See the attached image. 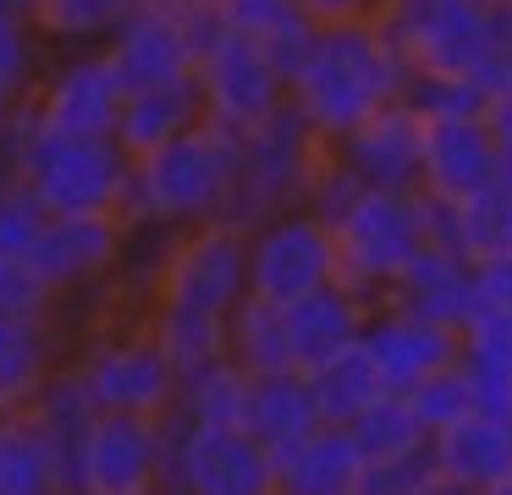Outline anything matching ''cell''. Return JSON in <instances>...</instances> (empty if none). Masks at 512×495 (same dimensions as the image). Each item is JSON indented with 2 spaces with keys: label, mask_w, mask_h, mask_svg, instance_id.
<instances>
[{
  "label": "cell",
  "mask_w": 512,
  "mask_h": 495,
  "mask_svg": "<svg viewBox=\"0 0 512 495\" xmlns=\"http://www.w3.org/2000/svg\"><path fill=\"white\" fill-rule=\"evenodd\" d=\"M413 94V66L380 22L364 28H320L309 55L292 72V110L325 143L347 138L358 121Z\"/></svg>",
  "instance_id": "cell-1"
},
{
  "label": "cell",
  "mask_w": 512,
  "mask_h": 495,
  "mask_svg": "<svg viewBox=\"0 0 512 495\" xmlns=\"http://www.w3.org/2000/svg\"><path fill=\"white\" fill-rule=\"evenodd\" d=\"M237 171H243V138L215 127V121H199L193 132L171 138L166 149L133 160L122 220L127 226H155V231L232 220Z\"/></svg>",
  "instance_id": "cell-2"
},
{
  "label": "cell",
  "mask_w": 512,
  "mask_h": 495,
  "mask_svg": "<svg viewBox=\"0 0 512 495\" xmlns=\"http://www.w3.org/2000/svg\"><path fill=\"white\" fill-rule=\"evenodd\" d=\"M380 28L408 55L413 77H468L507 88V55H501V0H386Z\"/></svg>",
  "instance_id": "cell-3"
},
{
  "label": "cell",
  "mask_w": 512,
  "mask_h": 495,
  "mask_svg": "<svg viewBox=\"0 0 512 495\" xmlns=\"http://www.w3.org/2000/svg\"><path fill=\"white\" fill-rule=\"evenodd\" d=\"M12 171L50 215H122L133 154L116 138H39L6 132Z\"/></svg>",
  "instance_id": "cell-4"
},
{
  "label": "cell",
  "mask_w": 512,
  "mask_h": 495,
  "mask_svg": "<svg viewBox=\"0 0 512 495\" xmlns=\"http://www.w3.org/2000/svg\"><path fill=\"white\" fill-rule=\"evenodd\" d=\"M336 237V270L353 292L369 303L397 286V275L430 248V204L424 193H397V187H364L342 215L331 220Z\"/></svg>",
  "instance_id": "cell-5"
},
{
  "label": "cell",
  "mask_w": 512,
  "mask_h": 495,
  "mask_svg": "<svg viewBox=\"0 0 512 495\" xmlns=\"http://www.w3.org/2000/svg\"><path fill=\"white\" fill-rule=\"evenodd\" d=\"M67 363L100 413H177L182 374L155 341L149 319H100L67 352Z\"/></svg>",
  "instance_id": "cell-6"
},
{
  "label": "cell",
  "mask_w": 512,
  "mask_h": 495,
  "mask_svg": "<svg viewBox=\"0 0 512 495\" xmlns=\"http://www.w3.org/2000/svg\"><path fill=\"white\" fill-rule=\"evenodd\" d=\"M331 165V143L298 116V110H276L265 127L243 132V171H237V198L232 220L254 231L259 220L287 215V209H309L314 182Z\"/></svg>",
  "instance_id": "cell-7"
},
{
  "label": "cell",
  "mask_w": 512,
  "mask_h": 495,
  "mask_svg": "<svg viewBox=\"0 0 512 495\" xmlns=\"http://www.w3.org/2000/svg\"><path fill=\"white\" fill-rule=\"evenodd\" d=\"M177 418L94 413L72 446V495H166Z\"/></svg>",
  "instance_id": "cell-8"
},
{
  "label": "cell",
  "mask_w": 512,
  "mask_h": 495,
  "mask_svg": "<svg viewBox=\"0 0 512 495\" xmlns=\"http://www.w3.org/2000/svg\"><path fill=\"white\" fill-rule=\"evenodd\" d=\"M127 83L116 77L105 50H50L28 105L17 110L12 132L39 138H116Z\"/></svg>",
  "instance_id": "cell-9"
},
{
  "label": "cell",
  "mask_w": 512,
  "mask_h": 495,
  "mask_svg": "<svg viewBox=\"0 0 512 495\" xmlns=\"http://www.w3.org/2000/svg\"><path fill=\"white\" fill-rule=\"evenodd\" d=\"M193 83L204 94V116L226 132H254L265 127L276 110L292 105V83L276 66V55L265 44L243 39V33L221 28L210 44H204L199 66H193Z\"/></svg>",
  "instance_id": "cell-10"
},
{
  "label": "cell",
  "mask_w": 512,
  "mask_h": 495,
  "mask_svg": "<svg viewBox=\"0 0 512 495\" xmlns=\"http://www.w3.org/2000/svg\"><path fill=\"white\" fill-rule=\"evenodd\" d=\"M248 297V226L204 220L171 231L155 275V303H188L210 314H232Z\"/></svg>",
  "instance_id": "cell-11"
},
{
  "label": "cell",
  "mask_w": 512,
  "mask_h": 495,
  "mask_svg": "<svg viewBox=\"0 0 512 495\" xmlns=\"http://www.w3.org/2000/svg\"><path fill=\"white\" fill-rule=\"evenodd\" d=\"M342 281L336 270V237L331 220L314 209H287L248 231V292L270 303H298L320 286Z\"/></svg>",
  "instance_id": "cell-12"
},
{
  "label": "cell",
  "mask_w": 512,
  "mask_h": 495,
  "mask_svg": "<svg viewBox=\"0 0 512 495\" xmlns=\"http://www.w3.org/2000/svg\"><path fill=\"white\" fill-rule=\"evenodd\" d=\"M166 495H270V451L248 429L177 424Z\"/></svg>",
  "instance_id": "cell-13"
},
{
  "label": "cell",
  "mask_w": 512,
  "mask_h": 495,
  "mask_svg": "<svg viewBox=\"0 0 512 495\" xmlns=\"http://www.w3.org/2000/svg\"><path fill=\"white\" fill-rule=\"evenodd\" d=\"M127 253V220L122 215H50L39 248L28 253V264L39 270V281L67 303V297H89L116 275Z\"/></svg>",
  "instance_id": "cell-14"
},
{
  "label": "cell",
  "mask_w": 512,
  "mask_h": 495,
  "mask_svg": "<svg viewBox=\"0 0 512 495\" xmlns=\"http://www.w3.org/2000/svg\"><path fill=\"white\" fill-rule=\"evenodd\" d=\"M496 182H507L496 121L490 116H424V182H419V193L457 204V198H474Z\"/></svg>",
  "instance_id": "cell-15"
},
{
  "label": "cell",
  "mask_w": 512,
  "mask_h": 495,
  "mask_svg": "<svg viewBox=\"0 0 512 495\" xmlns=\"http://www.w3.org/2000/svg\"><path fill=\"white\" fill-rule=\"evenodd\" d=\"M336 160L358 176L364 187H397L413 193L424 182V110L413 99L375 110L369 121H358L347 138L331 143Z\"/></svg>",
  "instance_id": "cell-16"
},
{
  "label": "cell",
  "mask_w": 512,
  "mask_h": 495,
  "mask_svg": "<svg viewBox=\"0 0 512 495\" xmlns=\"http://www.w3.org/2000/svg\"><path fill=\"white\" fill-rule=\"evenodd\" d=\"M364 347L375 358V369L386 374L391 391H413L419 380L463 363V330L457 325H435V319H419L408 308H391V303H375L364 325Z\"/></svg>",
  "instance_id": "cell-17"
},
{
  "label": "cell",
  "mask_w": 512,
  "mask_h": 495,
  "mask_svg": "<svg viewBox=\"0 0 512 495\" xmlns=\"http://www.w3.org/2000/svg\"><path fill=\"white\" fill-rule=\"evenodd\" d=\"M105 55H111L116 77H122L127 94H133V88H155V83H182V77H193V66H199V55H204V39L182 17H171L166 6L144 0V6L122 22V33L105 44Z\"/></svg>",
  "instance_id": "cell-18"
},
{
  "label": "cell",
  "mask_w": 512,
  "mask_h": 495,
  "mask_svg": "<svg viewBox=\"0 0 512 495\" xmlns=\"http://www.w3.org/2000/svg\"><path fill=\"white\" fill-rule=\"evenodd\" d=\"M364 468L369 457L353 429L320 424L292 446L270 451V495H358Z\"/></svg>",
  "instance_id": "cell-19"
},
{
  "label": "cell",
  "mask_w": 512,
  "mask_h": 495,
  "mask_svg": "<svg viewBox=\"0 0 512 495\" xmlns=\"http://www.w3.org/2000/svg\"><path fill=\"white\" fill-rule=\"evenodd\" d=\"M281 308H287L292 363H298L303 374L320 369V363H331L336 352L358 347L369 314H375V303H369L364 292H353L347 281H331V286H320V292L298 297V303H281Z\"/></svg>",
  "instance_id": "cell-20"
},
{
  "label": "cell",
  "mask_w": 512,
  "mask_h": 495,
  "mask_svg": "<svg viewBox=\"0 0 512 495\" xmlns=\"http://www.w3.org/2000/svg\"><path fill=\"white\" fill-rule=\"evenodd\" d=\"M430 451H435L441 479L485 495V490H496V484L512 479V418L474 407V413L457 418L452 429H441V435L430 440Z\"/></svg>",
  "instance_id": "cell-21"
},
{
  "label": "cell",
  "mask_w": 512,
  "mask_h": 495,
  "mask_svg": "<svg viewBox=\"0 0 512 495\" xmlns=\"http://www.w3.org/2000/svg\"><path fill=\"white\" fill-rule=\"evenodd\" d=\"M380 303L408 308V314H419V319H435V325L463 330L468 314H474V259H463L457 248L430 242V248L397 275V286H391Z\"/></svg>",
  "instance_id": "cell-22"
},
{
  "label": "cell",
  "mask_w": 512,
  "mask_h": 495,
  "mask_svg": "<svg viewBox=\"0 0 512 495\" xmlns=\"http://www.w3.org/2000/svg\"><path fill=\"white\" fill-rule=\"evenodd\" d=\"M199 121H210V116H204V94H199L193 77L133 88V94L122 99V116H116V143L138 160V154H155V149H166L171 138L193 132Z\"/></svg>",
  "instance_id": "cell-23"
},
{
  "label": "cell",
  "mask_w": 512,
  "mask_h": 495,
  "mask_svg": "<svg viewBox=\"0 0 512 495\" xmlns=\"http://www.w3.org/2000/svg\"><path fill=\"white\" fill-rule=\"evenodd\" d=\"M0 495H72L67 451L28 413L0 418Z\"/></svg>",
  "instance_id": "cell-24"
},
{
  "label": "cell",
  "mask_w": 512,
  "mask_h": 495,
  "mask_svg": "<svg viewBox=\"0 0 512 495\" xmlns=\"http://www.w3.org/2000/svg\"><path fill=\"white\" fill-rule=\"evenodd\" d=\"M67 363L56 325H28V319H0V418L28 413Z\"/></svg>",
  "instance_id": "cell-25"
},
{
  "label": "cell",
  "mask_w": 512,
  "mask_h": 495,
  "mask_svg": "<svg viewBox=\"0 0 512 495\" xmlns=\"http://www.w3.org/2000/svg\"><path fill=\"white\" fill-rule=\"evenodd\" d=\"M320 396L314 380L303 369H281V374H254V396H248V435L265 451H281L292 440H303L309 429H320Z\"/></svg>",
  "instance_id": "cell-26"
},
{
  "label": "cell",
  "mask_w": 512,
  "mask_h": 495,
  "mask_svg": "<svg viewBox=\"0 0 512 495\" xmlns=\"http://www.w3.org/2000/svg\"><path fill=\"white\" fill-rule=\"evenodd\" d=\"M149 330L166 347V358L177 363V374L232 358V314H210V308H188V303H155L149 308Z\"/></svg>",
  "instance_id": "cell-27"
},
{
  "label": "cell",
  "mask_w": 512,
  "mask_h": 495,
  "mask_svg": "<svg viewBox=\"0 0 512 495\" xmlns=\"http://www.w3.org/2000/svg\"><path fill=\"white\" fill-rule=\"evenodd\" d=\"M248 396H254V374L237 358H221L210 369L182 374L177 391V424H204V429H243L248 424Z\"/></svg>",
  "instance_id": "cell-28"
},
{
  "label": "cell",
  "mask_w": 512,
  "mask_h": 495,
  "mask_svg": "<svg viewBox=\"0 0 512 495\" xmlns=\"http://www.w3.org/2000/svg\"><path fill=\"white\" fill-rule=\"evenodd\" d=\"M221 17L232 33L265 44V50L276 55V66L287 72V83H292V72H298V61L309 55L314 33H320L303 17L298 0H221Z\"/></svg>",
  "instance_id": "cell-29"
},
{
  "label": "cell",
  "mask_w": 512,
  "mask_h": 495,
  "mask_svg": "<svg viewBox=\"0 0 512 495\" xmlns=\"http://www.w3.org/2000/svg\"><path fill=\"white\" fill-rule=\"evenodd\" d=\"M144 0H34V33L50 50H105Z\"/></svg>",
  "instance_id": "cell-30"
},
{
  "label": "cell",
  "mask_w": 512,
  "mask_h": 495,
  "mask_svg": "<svg viewBox=\"0 0 512 495\" xmlns=\"http://www.w3.org/2000/svg\"><path fill=\"white\" fill-rule=\"evenodd\" d=\"M309 380H314V396H320L325 424H342V429H353L380 396H391L386 374L375 369V358H369L364 341L347 347V352H336L331 363H320V369H309Z\"/></svg>",
  "instance_id": "cell-31"
},
{
  "label": "cell",
  "mask_w": 512,
  "mask_h": 495,
  "mask_svg": "<svg viewBox=\"0 0 512 495\" xmlns=\"http://www.w3.org/2000/svg\"><path fill=\"white\" fill-rule=\"evenodd\" d=\"M232 358L243 363L248 374L298 369V363H292V341H287V308L248 292L243 303L232 308Z\"/></svg>",
  "instance_id": "cell-32"
},
{
  "label": "cell",
  "mask_w": 512,
  "mask_h": 495,
  "mask_svg": "<svg viewBox=\"0 0 512 495\" xmlns=\"http://www.w3.org/2000/svg\"><path fill=\"white\" fill-rule=\"evenodd\" d=\"M463 369L485 413L512 418V325H468L463 330Z\"/></svg>",
  "instance_id": "cell-33"
},
{
  "label": "cell",
  "mask_w": 512,
  "mask_h": 495,
  "mask_svg": "<svg viewBox=\"0 0 512 495\" xmlns=\"http://www.w3.org/2000/svg\"><path fill=\"white\" fill-rule=\"evenodd\" d=\"M353 435H358V446H364V457H408V451L430 446V429L419 424L408 396H397V391L380 396V402L353 424Z\"/></svg>",
  "instance_id": "cell-34"
},
{
  "label": "cell",
  "mask_w": 512,
  "mask_h": 495,
  "mask_svg": "<svg viewBox=\"0 0 512 495\" xmlns=\"http://www.w3.org/2000/svg\"><path fill=\"white\" fill-rule=\"evenodd\" d=\"M402 396H408V407L419 413V424L430 429V440L441 435V429H452L457 418H468V413L479 407L474 380H468V369H463V363H452V369L430 374V380H419L413 391H402Z\"/></svg>",
  "instance_id": "cell-35"
},
{
  "label": "cell",
  "mask_w": 512,
  "mask_h": 495,
  "mask_svg": "<svg viewBox=\"0 0 512 495\" xmlns=\"http://www.w3.org/2000/svg\"><path fill=\"white\" fill-rule=\"evenodd\" d=\"M61 297L39 281L28 259H0V319H28V325H56Z\"/></svg>",
  "instance_id": "cell-36"
},
{
  "label": "cell",
  "mask_w": 512,
  "mask_h": 495,
  "mask_svg": "<svg viewBox=\"0 0 512 495\" xmlns=\"http://www.w3.org/2000/svg\"><path fill=\"white\" fill-rule=\"evenodd\" d=\"M45 226H50V209L23 182H12L0 193V259H28L39 248V237H45Z\"/></svg>",
  "instance_id": "cell-37"
},
{
  "label": "cell",
  "mask_w": 512,
  "mask_h": 495,
  "mask_svg": "<svg viewBox=\"0 0 512 495\" xmlns=\"http://www.w3.org/2000/svg\"><path fill=\"white\" fill-rule=\"evenodd\" d=\"M468 325H512V242L474 259V314H468Z\"/></svg>",
  "instance_id": "cell-38"
},
{
  "label": "cell",
  "mask_w": 512,
  "mask_h": 495,
  "mask_svg": "<svg viewBox=\"0 0 512 495\" xmlns=\"http://www.w3.org/2000/svg\"><path fill=\"white\" fill-rule=\"evenodd\" d=\"M435 473H441V468H435V451L430 446L408 451V457H369L358 495H419Z\"/></svg>",
  "instance_id": "cell-39"
},
{
  "label": "cell",
  "mask_w": 512,
  "mask_h": 495,
  "mask_svg": "<svg viewBox=\"0 0 512 495\" xmlns=\"http://www.w3.org/2000/svg\"><path fill=\"white\" fill-rule=\"evenodd\" d=\"M314 28H364L386 17V0H298Z\"/></svg>",
  "instance_id": "cell-40"
},
{
  "label": "cell",
  "mask_w": 512,
  "mask_h": 495,
  "mask_svg": "<svg viewBox=\"0 0 512 495\" xmlns=\"http://www.w3.org/2000/svg\"><path fill=\"white\" fill-rule=\"evenodd\" d=\"M28 94H34V83H23V77H12V72H0V138L12 132V121H17V110L28 105Z\"/></svg>",
  "instance_id": "cell-41"
},
{
  "label": "cell",
  "mask_w": 512,
  "mask_h": 495,
  "mask_svg": "<svg viewBox=\"0 0 512 495\" xmlns=\"http://www.w3.org/2000/svg\"><path fill=\"white\" fill-rule=\"evenodd\" d=\"M490 121H496V138H501V160H507V176H512V83L490 99Z\"/></svg>",
  "instance_id": "cell-42"
},
{
  "label": "cell",
  "mask_w": 512,
  "mask_h": 495,
  "mask_svg": "<svg viewBox=\"0 0 512 495\" xmlns=\"http://www.w3.org/2000/svg\"><path fill=\"white\" fill-rule=\"evenodd\" d=\"M17 182V171H12V149H6V138H0V193Z\"/></svg>",
  "instance_id": "cell-43"
},
{
  "label": "cell",
  "mask_w": 512,
  "mask_h": 495,
  "mask_svg": "<svg viewBox=\"0 0 512 495\" xmlns=\"http://www.w3.org/2000/svg\"><path fill=\"white\" fill-rule=\"evenodd\" d=\"M485 495H512V479H507V484H496V490H485Z\"/></svg>",
  "instance_id": "cell-44"
},
{
  "label": "cell",
  "mask_w": 512,
  "mask_h": 495,
  "mask_svg": "<svg viewBox=\"0 0 512 495\" xmlns=\"http://www.w3.org/2000/svg\"><path fill=\"white\" fill-rule=\"evenodd\" d=\"M507 226H512V176H507Z\"/></svg>",
  "instance_id": "cell-45"
}]
</instances>
